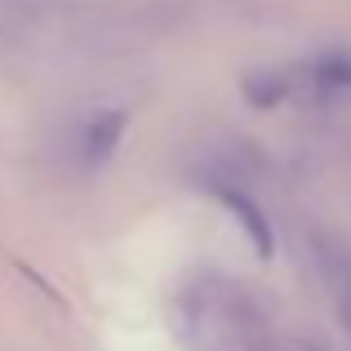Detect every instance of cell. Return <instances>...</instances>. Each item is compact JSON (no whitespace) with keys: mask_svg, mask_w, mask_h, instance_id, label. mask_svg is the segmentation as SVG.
Returning <instances> with one entry per match:
<instances>
[{"mask_svg":"<svg viewBox=\"0 0 351 351\" xmlns=\"http://www.w3.org/2000/svg\"><path fill=\"white\" fill-rule=\"evenodd\" d=\"M125 125H129V116L116 112V107L89 116V125L80 129V165H85V169H103V165L116 156L120 138H125Z\"/></svg>","mask_w":351,"mask_h":351,"instance_id":"obj_1","label":"cell"},{"mask_svg":"<svg viewBox=\"0 0 351 351\" xmlns=\"http://www.w3.org/2000/svg\"><path fill=\"white\" fill-rule=\"evenodd\" d=\"M218 200H223L227 214H232L236 223L249 232V240H254V249H258V258H271V254H276V236H271V223H267L263 209H258L240 187H218Z\"/></svg>","mask_w":351,"mask_h":351,"instance_id":"obj_2","label":"cell"},{"mask_svg":"<svg viewBox=\"0 0 351 351\" xmlns=\"http://www.w3.org/2000/svg\"><path fill=\"white\" fill-rule=\"evenodd\" d=\"M311 89L316 94H347L351 89V53H343V49L320 53L311 62Z\"/></svg>","mask_w":351,"mask_h":351,"instance_id":"obj_3","label":"cell"},{"mask_svg":"<svg viewBox=\"0 0 351 351\" xmlns=\"http://www.w3.org/2000/svg\"><path fill=\"white\" fill-rule=\"evenodd\" d=\"M245 94L254 98V107H276L289 94V76H276V71H258L245 80Z\"/></svg>","mask_w":351,"mask_h":351,"instance_id":"obj_4","label":"cell"},{"mask_svg":"<svg viewBox=\"0 0 351 351\" xmlns=\"http://www.w3.org/2000/svg\"><path fill=\"white\" fill-rule=\"evenodd\" d=\"M343 276H347V293H351V271H343Z\"/></svg>","mask_w":351,"mask_h":351,"instance_id":"obj_5","label":"cell"}]
</instances>
